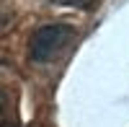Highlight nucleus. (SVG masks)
Masks as SVG:
<instances>
[{
  "instance_id": "f257e3e1",
  "label": "nucleus",
  "mask_w": 129,
  "mask_h": 127,
  "mask_svg": "<svg viewBox=\"0 0 129 127\" xmlns=\"http://www.w3.org/2000/svg\"><path fill=\"white\" fill-rule=\"evenodd\" d=\"M75 39V29L67 24H49L34 31V36L28 41V57L34 62H52L57 60L67 44Z\"/></svg>"
},
{
  "instance_id": "f03ea898",
  "label": "nucleus",
  "mask_w": 129,
  "mask_h": 127,
  "mask_svg": "<svg viewBox=\"0 0 129 127\" xmlns=\"http://www.w3.org/2000/svg\"><path fill=\"white\" fill-rule=\"evenodd\" d=\"M49 3H54V5H67V8H83V5H88L90 0H49Z\"/></svg>"
},
{
  "instance_id": "7ed1b4c3",
  "label": "nucleus",
  "mask_w": 129,
  "mask_h": 127,
  "mask_svg": "<svg viewBox=\"0 0 129 127\" xmlns=\"http://www.w3.org/2000/svg\"><path fill=\"white\" fill-rule=\"evenodd\" d=\"M5 114V91L0 88V117H3Z\"/></svg>"
},
{
  "instance_id": "20e7f679",
  "label": "nucleus",
  "mask_w": 129,
  "mask_h": 127,
  "mask_svg": "<svg viewBox=\"0 0 129 127\" xmlns=\"http://www.w3.org/2000/svg\"><path fill=\"white\" fill-rule=\"evenodd\" d=\"M0 127H18V124H8V122H3V124H0Z\"/></svg>"
}]
</instances>
